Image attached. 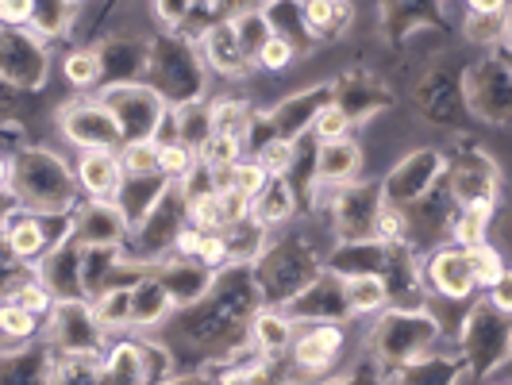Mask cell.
Returning a JSON list of instances; mask_svg holds the SVG:
<instances>
[{"label": "cell", "instance_id": "cell-1", "mask_svg": "<svg viewBox=\"0 0 512 385\" xmlns=\"http://www.w3.org/2000/svg\"><path fill=\"white\" fill-rule=\"evenodd\" d=\"M316 231L324 228L320 224H289V228L270 231L262 255L251 262L262 305H289L324 270L332 247L316 243Z\"/></svg>", "mask_w": 512, "mask_h": 385}, {"label": "cell", "instance_id": "cell-2", "mask_svg": "<svg viewBox=\"0 0 512 385\" xmlns=\"http://www.w3.org/2000/svg\"><path fill=\"white\" fill-rule=\"evenodd\" d=\"M8 193L16 205L39 216H70L81 201L74 178V154L47 143H24L12 151V174H8Z\"/></svg>", "mask_w": 512, "mask_h": 385}, {"label": "cell", "instance_id": "cell-3", "mask_svg": "<svg viewBox=\"0 0 512 385\" xmlns=\"http://www.w3.org/2000/svg\"><path fill=\"white\" fill-rule=\"evenodd\" d=\"M443 339H447V324L432 312V305H389L370 320L366 355L378 366L382 382H393L401 366L428 355Z\"/></svg>", "mask_w": 512, "mask_h": 385}, {"label": "cell", "instance_id": "cell-4", "mask_svg": "<svg viewBox=\"0 0 512 385\" xmlns=\"http://www.w3.org/2000/svg\"><path fill=\"white\" fill-rule=\"evenodd\" d=\"M143 81L170 108L189 101H205L212 74L201 62V51L193 39H185L178 31H158L147 39V66H143Z\"/></svg>", "mask_w": 512, "mask_h": 385}, {"label": "cell", "instance_id": "cell-5", "mask_svg": "<svg viewBox=\"0 0 512 385\" xmlns=\"http://www.w3.org/2000/svg\"><path fill=\"white\" fill-rule=\"evenodd\" d=\"M509 312H497L486 297H474L455 335V351L466 362L474 382H489L493 374H505L509 366Z\"/></svg>", "mask_w": 512, "mask_h": 385}, {"label": "cell", "instance_id": "cell-6", "mask_svg": "<svg viewBox=\"0 0 512 385\" xmlns=\"http://www.w3.org/2000/svg\"><path fill=\"white\" fill-rule=\"evenodd\" d=\"M462 108L482 120L486 128L501 131L512 120V70H509V51L493 47L482 51L459 77Z\"/></svg>", "mask_w": 512, "mask_h": 385}, {"label": "cell", "instance_id": "cell-7", "mask_svg": "<svg viewBox=\"0 0 512 385\" xmlns=\"http://www.w3.org/2000/svg\"><path fill=\"white\" fill-rule=\"evenodd\" d=\"M174 362L158 335H112L104 343L101 359L93 362V385H154L170 374Z\"/></svg>", "mask_w": 512, "mask_h": 385}, {"label": "cell", "instance_id": "cell-8", "mask_svg": "<svg viewBox=\"0 0 512 385\" xmlns=\"http://www.w3.org/2000/svg\"><path fill=\"white\" fill-rule=\"evenodd\" d=\"M112 335L101 328V320L93 316V305L85 297H70V301H54L47 312V328H43V343L54 351L58 362H97Z\"/></svg>", "mask_w": 512, "mask_h": 385}, {"label": "cell", "instance_id": "cell-9", "mask_svg": "<svg viewBox=\"0 0 512 385\" xmlns=\"http://www.w3.org/2000/svg\"><path fill=\"white\" fill-rule=\"evenodd\" d=\"M347 351H351V332L347 324H297V335L285 351V362L293 370L297 385H316L347 370Z\"/></svg>", "mask_w": 512, "mask_h": 385}, {"label": "cell", "instance_id": "cell-10", "mask_svg": "<svg viewBox=\"0 0 512 385\" xmlns=\"http://www.w3.org/2000/svg\"><path fill=\"white\" fill-rule=\"evenodd\" d=\"M54 51L31 27H0V81L12 93H43L51 85Z\"/></svg>", "mask_w": 512, "mask_h": 385}, {"label": "cell", "instance_id": "cell-11", "mask_svg": "<svg viewBox=\"0 0 512 385\" xmlns=\"http://www.w3.org/2000/svg\"><path fill=\"white\" fill-rule=\"evenodd\" d=\"M443 178H447V154L432 143H416L393 158V166L378 178V185H382L385 205L409 208L432 189H439Z\"/></svg>", "mask_w": 512, "mask_h": 385}, {"label": "cell", "instance_id": "cell-12", "mask_svg": "<svg viewBox=\"0 0 512 385\" xmlns=\"http://www.w3.org/2000/svg\"><path fill=\"white\" fill-rule=\"evenodd\" d=\"M54 128H58V139H62V147L70 154L116 151V147L124 143V135L116 128L112 112L104 108V101L97 93H89V97H70V101L58 104Z\"/></svg>", "mask_w": 512, "mask_h": 385}, {"label": "cell", "instance_id": "cell-13", "mask_svg": "<svg viewBox=\"0 0 512 385\" xmlns=\"http://www.w3.org/2000/svg\"><path fill=\"white\" fill-rule=\"evenodd\" d=\"M185 224H189V220H185V201H181V193L174 185H166V193L143 212V220L131 224L124 251H128V258H135L139 266L151 270L154 262L174 255V239H178V231L185 228Z\"/></svg>", "mask_w": 512, "mask_h": 385}, {"label": "cell", "instance_id": "cell-14", "mask_svg": "<svg viewBox=\"0 0 512 385\" xmlns=\"http://www.w3.org/2000/svg\"><path fill=\"white\" fill-rule=\"evenodd\" d=\"M97 97L112 112L124 143L128 139H151L154 143V135H158L166 112H170V104L162 101L147 81H116V85H104Z\"/></svg>", "mask_w": 512, "mask_h": 385}, {"label": "cell", "instance_id": "cell-15", "mask_svg": "<svg viewBox=\"0 0 512 385\" xmlns=\"http://www.w3.org/2000/svg\"><path fill=\"white\" fill-rule=\"evenodd\" d=\"M420 285H424L428 297L451 301V305H470L478 297L470 255L455 243H447V239L428 247V251H420Z\"/></svg>", "mask_w": 512, "mask_h": 385}, {"label": "cell", "instance_id": "cell-16", "mask_svg": "<svg viewBox=\"0 0 512 385\" xmlns=\"http://www.w3.org/2000/svg\"><path fill=\"white\" fill-rule=\"evenodd\" d=\"M66 235H70V216H39V212H27V208H16L0 224V243L27 270H35L39 258L47 255L58 239H66Z\"/></svg>", "mask_w": 512, "mask_h": 385}, {"label": "cell", "instance_id": "cell-17", "mask_svg": "<svg viewBox=\"0 0 512 385\" xmlns=\"http://www.w3.org/2000/svg\"><path fill=\"white\" fill-rule=\"evenodd\" d=\"M443 189L447 197L459 205H470V201H501L505 197V174H501V162L486 154L482 147L462 158H451L447 162V178H443Z\"/></svg>", "mask_w": 512, "mask_h": 385}, {"label": "cell", "instance_id": "cell-18", "mask_svg": "<svg viewBox=\"0 0 512 385\" xmlns=\"http://www.w3.org/2000/svg\"><path fill=\"white\" fill-rule=\"evenodd\" d=\"M282 308L297 324H355L347 312V297H343V278L328 266Z\"/></svg>", "mask_w": 512, "mask_h": 385}, {"label": "cell", "instance_id": "cell-19", "mask_svg": "<svg viewBox=\"0 0 512 385\" xmlns=\"http://www.w3.org/2000/svg\"><path fill=\"white\" fill-rule=\"evenodd\" d=\"M197 51H201V62L208 66V74L220 77L224 85H247V81H255L258 70L255 62L243 54L239 47V39H235V31H231L228 20H212L205 27V35L197 39Z\"/></svg>", "mask_w": 512, "mask_h": 385}, {"label": "cell", "instance_id": "cell-20", "mask_svg": "<svg viewBox=\"0 0 512 385\" xmlns=\"http://www.w3.org/2000/svg\"><path fill=\"white\" fill-rule=\"evenodd\" d=\"M366 158H370L366 143L355 135L335 139V143H312V178L305 189H335V185L366 178Z\"/></svg>", "mask_w": 512, "mask_h": 385}, {"label": "cell", "instance_id": "cell-21", "mask_svg": "<svg viewBox=\"0 0 512 385\" xmlns=\"http://www.w3.org/2000/svg\"><path fill=\"white\" fill-rule=\"evenodd\" d=\"M332 101V81H316V85H297L293 93H285L282 101H274L270 108H258L262 120L270 124L274 135L285 139H305L312 116Z\"/></svg>", "mask_w": 512, "mask_h": 385}, {"label": "cell", "instance_id": "cell-22", "mask_svg": "<svg viewBox=\"0 0 512 385\" xmlns=\"http://www.w3.org/2000/svg\"><path fill=\"white\" fill-rule=\"evenodd\" d=\"M128 231V216L116 201H77L70 212V235L81 247H124Z\"/></svg>", "mask_w": 512, "mask_h": 385}, {"label": "cell", "instance_id": "cell-23", "mask_svg": "<svg viewBox=\"0 0 512 385\" xmlns=\"http://www.w3.org/2000/svg\"><path fill=\"white\" fill-rule=\"evenodd\" d=\"M74 178L81 201H116V193H120L128 174H124L116 151H77Z\"/></svg>", "mask_w": 512, "mask_h": 385}, {"label": "cell", "instance_id": "cell-24", "mask_svg": "<svg viewBox=\"0 0 512 385\" xmlns=\"http://www.w3.org/2000/svg\"><path fill=\"white\" fill-rule=\"evenodd\" d=\"M212 385H297L293 370L285 359H270V355H255V351H239L228 362H220L212 370Z\"/></svg>", "mask_w": 512, "mask_h": 385}, {"label": "cell", "instance_id": "cell-25", "mask_svg": "<svg viewBox=\"0 0 512 385\" xmlns=\"http://www.w3.org/2000/svg\"><path fill=\"white\" fill-rule=\"evenodd\" d=\"M31 274L51 289L54 301L81 297V243H77L74 235L58 239L51 251L39 258V266H35Z\"/></svg>", "mask_w": 512, "mask_h": 385}, {"label": "cell", "instance_id": "cell-26", "mask_svg": "<svg viewBox=\"0 0 512 385\" xmlns=\"http://www.w3.org/2000/svg\"><path fill=\"white\" fill-rule=\"evenodd\" d=\"M151 274L162 282V289H166V297L174 301V308L197 305L201 297H208V289H212V270H205L201 262L181 258V255H170V258H162V262H154Z\"/></svg>", "mask_w": 512, "mask_h": 385}, {"label": "cell", "instance_id": "cell-27", "mask_svg": "<svg viewBox=\"0 0 512 385\" xmlns=\"http://www.w3.org/2000/svg\"><path fill=\"white\" fill-rule=\"evenodd\" d=\"M393 385H474V378H470L466 362L459 359V351L439 343L428 355H420L409 366H401L393 374Z\"/></svg>", "mask_w": 512, "mask_h": 385}, {"label": "cell", "instance_id": "cell-28", "mask_svg": "<svg viewBox=\"0 0 512 385\" xmlns=\"http://www.w3.org/2000/svg\"><path fill=\"white\" fill-rule=\"evenodd\" d=\"M293 335H297V320L282 305H258L251 312V320H247V351L285 359Z\"/></svg>", "mask_w": 512, "mask_h": 385}, {"label": "cell", "instance_id": "cell-29", "mask_svg": "<svg viewBox=\"0 0 512 385\" xmlns=\"http://www.w3.org/2000/svg\"><path fill=\"white\" fill-rule=\"evenodd\" d=\"M170 316H174V301L166 297L162 282L154 278L151 270L139 274V278L131 282V332L135 335L162 332Z\"/></svg>", "mask_w": 512, "mask_h": 385}, {"label": "cell", "instance_id": "cell-30", "mask_svg": "<svg viewBox=\"0 0 512 385\" xmlns=\"http://www.w3.org/2000/svg\"><path fill=\"white\" fill-rule=\"evenodd\" d=\"M297 212H301V189L293 185V178H270L266 189L251 201V220L266 231L289 228Z\"/></svg>", "mask_w": 512, "mask_h": 385}, {"label": "cell", "instance_id": "cell-31", "mask_svg": "<svg viewBox=\"0 0 512 385\" xmlns=\"http://www.w3.org/2000/svg\"><path fill=\"white\" fill-rule=\"evenodd\" d=\"M54 370H58V359H54L51 347L39 339L24 351L0 359V385H51Z\"/></svg>", "mask_w": 512, "mask_h": 385}, {"label": "cell", "instance_id": "cell-32", "mask_svg": "<svg viewBox=\"0 0 512 385\" xmlns=\"http://www.w3.org/2000/svg\"><path fill=\"white\" fill-rule=\"evenodd\" d=\"M497 212H501V201H470V205H459L455 216H451V228H447V243H455L462 251L482 247L486 239H493Z\"/></svg>", "mask_w": 512, "mask_h": 385}, {"label": "cell", "instance_id": "cell-33", "mask_svg": "<svg viewBox=\"0 0 512 385\" xmlns=\"http://www.w3.org/2000/svg\"><path fill=\"white\" fill-rule=\"evenodd\" d=\"M255 112H258L255 101H251L243 89H224V93L208 97V131H212V135L247 139Z\"/></svg>", "mask_w": 512, "mask_h": 385}, {"label": "cell", "instance_id": "cell-34", "mask_svg": "<svg viewBox=\"0 0 512 385\" xmlns=\"http://www.w3.org/2000/svg\"><path fill=\"white\" fill-rule=\"evenodd\" d=\"M58 77L66 89H74V97H89L104 89V66L97 47H70L58 58Z\"/></svg>", "mask_w": 512, "mask_h": 385}, {"label": "cell", "instance_id": "cell-35", "mask_svg": "<svg viewBox=\"0 0 512 385\" xmlns=\"http://www.w3.org/2000/svg\"><path fill=\"white\" fill-rule=\"evenodd\" d=\"M343 297L351 320H374L389 308V285L382 274H347L343 278Z\"/></svg>", "mask_w": 512, "mask_h": 385}, {"label": "cell", "instance_id": "cell-36", "mask_svg": "<svg viewBox=\"0 0 512 385\" xmlns=\"http://www.w3.org/2000/svg\"><path fill=\"white\" fill-rule=\"evenodd\" d=\"M385 27L405 43L416 39V31H428L439 20V0H382Z\"/></svg>", "mask_w": 512, "mask_h": 385}, {"label": "cell", "instance_id": "cell-37", "mask_svg": "<svg viewBox=\"0 0 512 385\" xmlns=\"http://www.w3.org/2000/svg\"><path fill=\"white\" fill-rule=\"evenodd\" d=\"M305 139L270 135V139H262L255 151H251V158L266 170V178H293L297 174V162H301V151H305Z\"/></svg>", "mask_w": 512, "mask_h": 385}, {"label": "cell", "instance_id": "cell-38", "mask_svg": "<svg viewBox=\"0 0 512 385\" xmlns=\"http://www.w3.org/2000/svg\"><path fill=\"white\" fill-rule=\"evenodd\" d=\"M166 185H170V181H162L158 174H128V178H124L120 193H116V205L128 216V224L143 220V212L166 193Z\"/></svg>", "mask_w": 512, "mask_h": 385}, {"label": "cell", "instance_id": "cell-39", "mask_svg": "<svg viewBox=\"0 0 512 385\" xmlns=\"http://www.w3.org/2000/svg\"><path fill=\"white\" fill-rule=\"evenodd\" d=\"M93 316L101 320V328L108 335H124L131 332V285H112L97 297H89Z\"/></svg>", "mask_w": 512, "mask_h": 385}, {"label": "cell", "instance_id": "cell-40", "mask_svg": "<svg viewBox=\"0 0 512 385\" xmlns=\"http://www.w3.org/2000/svg\"><path fill=\"white\" fill-rule=\"evenodd\" d=\"M301 47L293 43V39H285V35H270L262 47H258V54H255V70H258V77H285L297 62H301Z\"/></svg>", "mask_w": 512, "mask_h": 385}, {"label": "cell", "instance_id": "cell-41", "mask_svg": "<svg viewBox=\"0 0 512 385\" xmlns=\"http://www.w3.org/2000/svg\"><path fill=\"white\" fill-rule=\"evenodd\" d=\"M466 255H470V270H474V289H478V297L486 293L489 285H497L509 274V262H505V251H501L497 239H486L482 247H470Z\"/></svg>", "mask_w": 512, "mask_h": 385}, {"label": "cell", "instance_id": "cell-42", "mask_svg": "<svg viewBox=\"0 0 512 385\" xmlns=\"http://www.w3.org/2000/svg\"><path fill=\"white\" fill-rule=\"evenodd\" d=\"M231 31H235V39H239V47H243V54L255 62L258 47L274 35V24H270V16H266V8L258 4V8H251V12H243V16H235V20H228Z\"/></svg>", "mask_w": 512, "mask_h": 385}, {"label": "cell", "instance_id": "cell-43", "mask_svg": "<svg viewBox=\"0 0 512 385\" xmlns=\"http://www.w3.org/2000/svg\"><path fill=\"white\" fill-rule=\"evenodd\" d=\"M197 162V151L193 147H185V143H154V174L162 181H181L189 174V166Z\"/></svg>", "mask_w": 512, "mask_h": 385}, {"label": "cell", "instance_id": "cell-44", "mask_svg": "<svg viewBox=\"0 0 512 385\" xmlns=\"http://www.w3.org/2000/svg\"><path fill=\"white\" fill-rule=\"evenodd\" d=\"M351 131H355L351 116H347L335 101H328L316 116H312V124H308V139H312V143H335V139H347Z\"/></svg>", "mask_w": 512, "mask_h": 385}, {"label": "cell", "instance_id": "cell-45", "mask_svg": "<svg viewBox=\"0 0 512 385\" xmlns=\"http://www.w3.org/2000/svg\"><path fill=\"white\" fill-rule=\"evenodd\" d=\"M243 154H247L243 139H235V135H208L205 143H201V151H197V158L205 166H212V170H228Z\"/></svg>", "mask_w": 512, "mask_h": 385}, {"label": "cell", "instance_id": "cell-46", "mask_svg": "<svg viewBox=\"0 0 512 385\" xmlns=\"http://www.w3.org/2000/svg\"><path fill=\"white\" fill-rule=\"evenodd\" d=\"M193 262H201L205 270H224L231 262V251H228V235L224 231H201V243H197V251H193Z\"/></svg>", "mask_w": 512, "mask_h": 385}, {"label": "cell", "instance_id": "cell-47", "mask_svg": "<svg viewBox=\"0 0 512 385\" xmlns=\"http://www.w3.org/2000/svg\"><path fill=\"white\" fill-rule=\"evenodd\" d=\"M266 181H270V178H266V170L258 166L251 154H243V158L231 166V185H228V189H239L243 197H251V201H255L258 193L266 189Z\"/></svg>", "mask_w": 512, "mask_h": 385}, {"label": "cell", "instance_id": "cell-48", "mask_svg": "<svg viewBox=\"0 0 512 385\" xmlns=\"http://www.w3.org/2000/svg\"><path fill=\"white\" fill-rule=\"evenodd\" d=\"M12 301H16V305H24L27 312H35V316H43V320H47V312L54 308V293L39 282L35 274H27L24 282H20V289L12 293Z\"/></svg>", "mask_w": 512, "mask_h": 385}, {"label": "cell", "instance_id": "cell-49", "mask_svg": "<svg viewBox=\"0 0 512 385\" xmlns=\"http://www.w3.org/2000/svg\"><path fill=\"white\" fill-rule=\"evenodd\" d=\"M124 174H154V143L151 139H128L116 147Z\"/></svg>", "mask_w": 512, "mask_h": 385}, {"label": "cell", "instance_id": "cell-50", "mask_svg": "<svg viewBox=\"0 0 512 385\" xmlns=\"http://www.w3.org/2000/svg\"><path fill=\"white\" fill-rule=\"evenodd\" d=\"M147 8H151V16L158 20L162 31H178L189 16V8H193V0H147Z\"/></svg>", "mask_w": 512, "mask_h": 385}, {"label": "cell", "instance_id": "cell-51", "mask_svg": "<svg viewBox=\"0 0 512 385\" xmlns=\"http://www.w3.org/2000/svg\"><path fill=\"white\" fill-rule=\"evenodd\" d=\"M27 274H31V270H27V266H20L16 258L8 255V247L0 243V301H4V297H12Z\"/></svg>", "mask_w": 512, "mask_h": 385}, {"label": "cell", "instance_id": "cell-52", "mask_svg": "<svg viewBox=\"0 0 512 385\" xmlns=\"http://www.w3.org/2000/svg\"><path fill=\"white\" fill-rule=\"evenodd\" d=\"M35 0H0V27H31Z\"/></svg>", "mask_w": 512, "mask_h": 385}, {"label": "cell", "instance_id": "cell-53", "mask_svg": "<svg viewBox=\"0 0 512 385\" xmlns=\"http://www.w3.org/2000/svg\"><path fill=\"white\" fill-rule=\"evenodd\" d=\"M154 385H212V370H170Z\"/></svg>", "mask_w": 512, "mask_h": 385}, {"label": "cell", "instance_id": "cell-54", "mask_svg": "<svg viewBox=\"0 0 512 385\" xmlns=\"http://www.w3.org/2000/svg\"><path fill=\"white\" fill-rule=\"evenodd\" d=\"M466 4V16H505L509 12V0H462Z\"/></svg>", "mask_w": 512, "mask_h": 385}, {"label": "cell", "instance_id": "cell-55", "mask_svg": "<svg viewBox=\"0 0 512 385\" xmlns=\"http://www.w3.org/2000/svg\"><path fill=\"white\" fill-rule=\"evenodd\" d=\"M8 174H12V154L0 151V193L8 189Z\"/></svg>", "mask_w": 512, "mask_h": 385}, {"label": "cell", "instance_id": "cell-56", "mask_svg": "<svg viewBox=\"0 0 512 385\" xmlns=\"http://www.w3.org/2000/svg\"><path fill=\"white\" fill-rule=\"evenodd\" d=\"M486 385H509V382H505V374H493V378H489Z\"/></svg>", "mask_w": 512, "mask_h": 385}, {"label": "cell", "instance_id": "cell-57", "mask_svg": "<svg viewBox=\"0 0 512 385\" xmlns=\"http://www.w3.org/2000/svg\"><path fill=\"white\" fill-rule=\"evenodd\" d=\"M258 4H270V0H258Z\"/></svg>", "mask_w": 512, "mask_h": 385}]
</instances>
